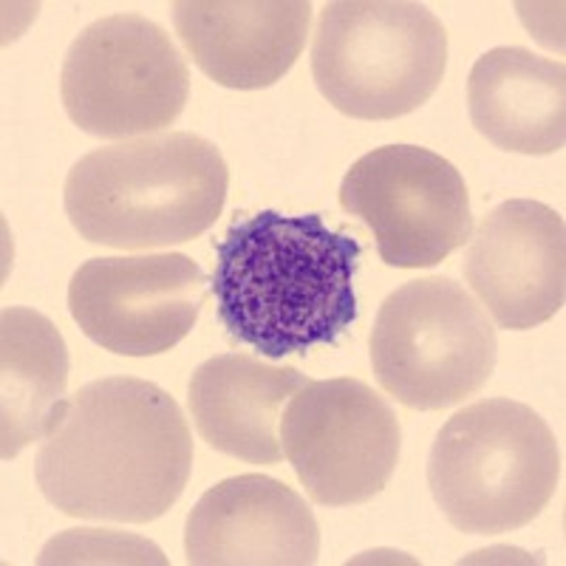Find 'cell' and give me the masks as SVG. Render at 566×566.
Wrapping results in <instances>:
<instances>
[{
    "instance_id": "3957f363",
    "label": "cell",
    "mask_w": 566,
    "mask_h": 566,
    "mask_svg": "<svg viewBox=\"0 0 566 566\" xmlns=\"http://www.w3.org/2000/svg\"><path fill=\"white\" fill-rule=\"evenodd\" d=\"M227 190L221 150L205 136L170 130L85 154L69 170L63 205L88 244L165 250L210 230Z\"/></svg>"
},
{
    "instance_id": "5bb4252c",
    "label": "cell",
    "mask_w": 566,
    "mask_h": 566,
    "mask_svg": "<svg viewBox=\"0 0 566 566\" xmlns=\"http://www.w3.org/2000/svg\"><path fill=\"white\" fill-rule=\"evenodd\" d=\"M306 382V374L292 366H270L250 354H219L193 371L187 406L212 451L250 464H277L283 459L281 408Z\"/></svg>"
},
{
    "instance_id": "9a60e30c",
    "label": "cell",
    "mask_w": 566,
    "mask_h": 566,
    "mask_svg": "<svg viewBox=\"0 0 566 566\" xmlns=\"http://www.w3.org/2000/svg\"><path fill=\"white\" fill-rule=\"evenodd\" d=\"M470 123L495 148L547 156L566 142V69L530 49L499 45L468 80Z\"/></svg>"
},
{
    "instance_id": "7a4b0ae2",
    "label": "cell",
    "mask_w": 566,
    "mask_h": 566,
    "mask_svg": "<svg viewBox=\"0 0 566 566\" xmlns=\"http://www.w3.org/2000/svg\"><path fill=\"white\" fill-rule=\"evenodd\" d=\"M363 247L317 212L261 210L216 244L210 290L221 326L270 360L335 346L357 321L354 275Z\"/></svg>"
},
{
    "instance_id": "52a82bcc",
    "label": "cell",
    "mask_w": 566,
    "mask_h": 566,
    "mask_svg": "<svg viewBox=\"0 0 566 566\" xmlns=\"http://www.w3.org/2000/svg\"><path fill=\"white\" fill-rule=\"evenodd\" d=\"M190 97V69L156 20L108 14L71 40L60 69L69 119L97 139H139L170 128Z\"/></svg>"
},
{
    "instance_id": "9c48e42d",
    "label": "cell",
    "mask_w": 566,
    "mask_h": 566,
    "mask_svg": "<svg viewBox=\"0 0 566 566\" xmlns=\"http://www.w3.org/2000/svg\"><path fill=\"white\" fill-rule=\"evenodd\" d=\"M340 207L360 219L397 270H431L473 235L470 196L451 161L419 145H386L346 170Z\"/></svg>"
},
{
    "instance_id": "4fadbf2b",
    "label": "cell",
    "mask_w": 566,
    "mask_h": 566,
    "mask_svg": "<svg viewBox=\"0 0 566 566\" xmlns=\"http://www.w3.org/2000/svg\"><path fill=\"white\" fill-rule=\"evenodd\" d=\"M312 23L310 0H179L174 27L212 83L261 91L290 74Z\"/></svg>"
},
{
    "instance_id": "ba28073f",
    "label": "cell",
    "mask_w": 566,
    "mask_h": 566,
    "mask_svg": "<svg viewBox=\"0 0 566 566\" xmlns=\"http://www.w3.org/2000/svg\"><path fill=\"white\" fill-rule=\"evenodd\" d=\"M281 448L312 502L352 507L388 488L402 428L386 397L363 380H310L283 411Z\"/></svg>"
},
{
    "instance_id": "277c9868",
    "label": "cell",
    "mask_w": 566,
    "mask_h": 566,
    "mask_svg": "<svg viewBox=\"0 0 566 566\" xmlns=\"http://www.w3.org/2000/svg\"><path fill=\"white\" fill-rule=\"evenodd\" d=\"M560 482L555 433L524 402L482 399L439 428L428 457V488L444 518L470 535L527 527Z\"/></svg>"
},
{
    "instance_id": "8992f818",
    "label": "cell",
    "mask_w": 566,
    "mask_h": 566,
    "mask_svg": "<svg viewBox=\"0 0 566 566\" xmlns=\"http://www.w3.org/2000/svg\"><path fill=\"white\" fill-rule=\"evenodd\" d=\"M499 337L488 312L448 275L419 277L382 301L371 368L382 391L411 411H444L493 377Z\"/></svg>"
},
{
    "instance_id": "6da1fadb",
    "label": "cell",
    "mask_w": 566,
    "mask_h": 566,
    "mask_svg": "<svg viewBox=\"0 0 566 566\" xmlns=\"http://www.w3.org/2000/svg\"><path fill=\"white\" fill-rule=\"evenodd\" d=\"M190 470L193 437L179 402L139 377H103L65 397L34 479L71 518L148 524L179 502Z\"/></svg>"
},
{
    "instance_id": "8fae6325",
    "label": "cell",
    "mask_w": 566,
    "mask_h": 566,
    "mask_svg": "<svg viewBox=\"0 0 566 566\" xmlns=\"http://www.w3.org/2000/svg\"><path fill=\"white\" fill-rule=\"evenodd\" d=\"M464 277L499 328L527 332L547 323L566 297V227L560 212L510 199L470 235Z\"/></svg>"
},
{
    "instance_id": "2e32d148",
    "label": "cell",
    "mask_w": 566,
    "mask_h": 566,
    "mask_svg": "<svg viewBox=\"0 0 566 566\" xmlns=\"http://www.w3.org/2000/svg\"><path fill=\"white\" fill-rule=\"evenodd\" d=\"M69 348L52 321L27 306L0 312V457L45 439L65 402Z\"/></svg>"
},
{
    "instance_id": "7c38bea8",
    "label": "cell",
    "mask_w": 566,
    "mask_h": 566,
    "mask_svg": "<svg viewBox=\"0 0 566 566\" xmlns=\"http://www.w3.org/2000/svg\"><path fill=\"white\" fill-rule=\"evenodd\" d=\"M185 555L196 566H312L321 555V527L290 484L244 473L196 502L185 524Z\"/></svg>"
},
{
    "instance_id": "30bf717a",
    "label": "cell",
    "mask_w": 566,
    "mask_h": 566,
    "mask_svg": "<svg viewBox=\"0 0 566 566\" xmlns=\"http://www.w3.org/2000/svg\"><path fill=\"white\" fill-rule=\"evenodd\" d=\"M205 270L181 252L91 258L69 283V312L88 340L123 357L179 346L201 315Z\"/></svg>"
},
{
    "instance_id": "5b68a950",
    "label": "cell",
    "mask_w": 566,
    "mask_h": 566,
    "mask_svg": "<svg viewBox=\"0 0 566 566\" xmlns=\"http://www.w3.org/2000/svg\"><path fill=\"white\" fill-rule=\"evenodd\" d=\"M448 32L422 3L335 0L317 14L312 77L332 108L386 123L422 108L442 85Z\"/></svg>"
},
{
    "instance_id": "e0dca14e",
    "label": "cell",
    "mask_w": 566,
    "mask_h": 566,
    "mask_svg": "<svg viewBox=\"0 0 566 566\" xmlns=\"http://www.w3.org/2000/svg\"><path fill=\"white\" fill-rule=\"evenodd\" d=\"M38 564H168L156 544L116 530H69L43 547Z\"/></svg>"
}]
</instances>
